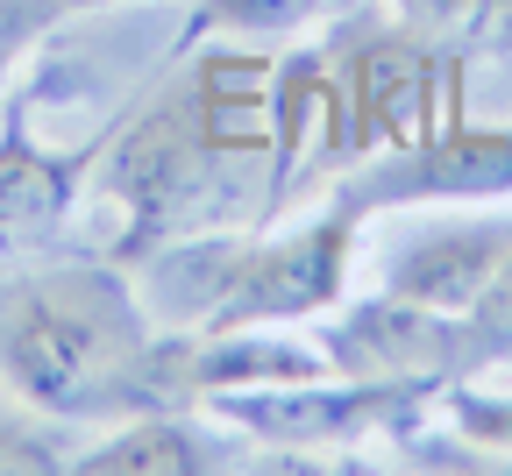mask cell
I'll return each instance as SVG.
<instances>
[{"mask_svg": "<svg viewBox=\"0 0 512 476\" xmlns=\"http://www.w3.org/2000/svg\"><path fill=\"white\" fill-rule=\"evenodd\" d=\"M57 8H100V0H57Z\"/></svg>", "mask_w": 512, "mask_h": 476, "instance_id": "30bf717a", "label": "cell"}, {"mask_svg": "<svg viewBox=\"0 0 512 476\" xmlns=\"http://www.w3.org/2000/svg\"><path fill=\"white\" fill-rule=\"evenodd\" d=\"M72 469H86V476H192V469H214V462L171 413H128Z\"/></svg>", "mask_w": 512, "mask_h": 476, "instance_id": "5b68a950", "label": "cell"}, {"mask_svg": "<svg viewBox=\"0 0 512 476\" xmlns=\"http://www.w3.org/2000/svg\"><path fill=\"white\" fill-rule=\"evenodd\" d=\"M79 157H43L15 114H0V249H22L43 228H57L64 199H72Z\"/></svg>", "mask_w": 512, "mask_h": 476, "instance_id": "277c9868", "label": "cell"}, {"mask_svg": "<svg viewBox=\"0 0 512 476\" xmlns=\"http://www.w3.org/2000/svg\"><path fill=\"white\" fill-rule=\"evenodd\" d=\"M0 384L57 420L164 413L150 313L107 263H57L0 285Z\"/></svg>", "mask_w": 512, "mask_h": 476, "instance_id": "6da1fadb", "label": "cell"}, {"mask_svg": "<svg viewBox=\"0 0 512 476\" xmlns=\"http://www.w3.org/2000/svg\"><path fill=\"white\" fill-rule=\"evenodd\" d=\"M320 0H207L200 22L207 29H242V36H278L292 22H306Z\"/></svg>", "mask_w": 512, "mask_h": 476, "instance_id": "52a82bcc", "label": "cell"}, {"mask_svg": "<svg viewBox=\"0 0 512 476\" xmlns=\"http://www.w3.org/2000/svg\"><path fill=\"white\" fill-rule=\"evenodd\" d=\"M0 469H50V448H36L15 420H0Z\"/></svg>", "mask_w": 512, "mask_h": 476, "instance_id": "9c48e42d", "label": "cell"}, {"mask_svg": "<svg viewBox=\"0 0 512 476\" xmlns=\"http://www.w3.org/2000/svg\"><path fill=\"white\" fill-rule=\"evenodd\" d=\"M505 242H512V228H448V235H427V242L392 270V299L463 320V313L477 306L484 278L498 270Z\"/></svg>", "mask_w": 512, "mask_h": 476, "instance_id": "3957f363", "label": "cell"}, {"mask_svg": "<svg viewBox=\"0 0 512 476\" xmlns=\"http://www.w3.org/2000/svg\"><path fill=\"white\" fill-rule=\"evenodd\" d=\"M463 334L477 349H491V356H512V242H505V256H498V270L484 278V292H477V306L463 313Z\"/></svg>", "mask_w": 512, "mask_h": 476, "instance_id": "8992f818", "label": "cell"}, {"mask_svg": "<svg viewBox=\"0 0 512 476\" xmlns=\"http://www.w3.org/2000/svg\"><path fill=\"white\" fill-rule=\"evenodd\" d=\"M50 15H64L57 0H0V100H8V79H15V57H22V43L50 22Z\"/></svg>", "mask_w": 512, "mask_h": 476, "instance_id": "ba28073f", "label": "cell"}, {"mask_svg": "<svg viewBox=\"0 0 512 476\" xmlns=\"http://www.w3.org/2000/svg\"><path fill=\"white\" fill-rule=\"evenodd\" d=\"M342 263H349V221H320V228L285 235V242H235V263H228V285H221L207 334L271 327V320H299V313L335 306Z\"/></svg>", "mask_w": 512, "mask_h": 476, "instance_id": "7a4b0ae2", "label": "cell"}]
</instances>
